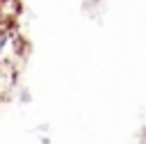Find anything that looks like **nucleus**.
Wrapping results in <instances>:
<instances>
[{
    "label": "nucleus",
    "instance_id": "nucleus-1",
    "mask_svg": "<svg viewBox=\"0 0 146 144\" xmlns=\"http://www.w3.org/2000/svg\"><path fill=\"white\" fill-rule=\"evenodd\" d=\"M23 55V41L14 25H2L0 27V64H11Z\"/></svg>",
    "mask_w": 146,
    "mask_h": 144
},
{
    "label": "nucleus",
    "instance_id": "nucleus-2",
    "mask_svg": "<svg viewBox=\"0 0 146 144\" xmlns=\"http://www.w3.org/2000/svg\"><path fill=\"white\" fill-rule=\"evenodd\" d=\"M21 14V2L18 0H0V21L2 25H11Z\"/></svg>",
    "mask_w": 146,
    "mask_h": 144
},
{
    "label": "nucleus",
    "instance_id": "nucleus-3",
    "mask_svg": "<svg viewBox=\"0 0 146 144\" xmlns=\"http://www.w3.org/2000/svg\"><path fill=\"white\" fill-rule=\"evenodd\" d=\"M0 27H2V21H0Z\"/></svg>",
    "mask_w": 146,
    "mask_h": 144
}]
</instances>
